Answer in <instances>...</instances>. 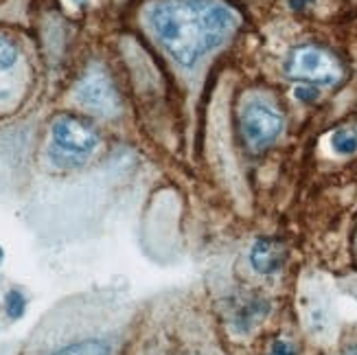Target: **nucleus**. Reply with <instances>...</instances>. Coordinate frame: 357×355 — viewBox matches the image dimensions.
Wrapping results in <instances>:
<instances>
[{"instance_id": "1", "label": "nucleus", "mask_w": 357, "mask_h": 355, "mask_svg": "<svg viewBox=\"0 0 357 355\" xmlns=\"http://www.w3.org/2000/svg\"><path fill=\"white\" fill-rule=\"evenodd\" d=\"M149 24L178 64L193 66L222 44L235 15L220 0H167L151 9Z\"/></svg>"}, {"instance_id": "2", "label": "nucleus", "mask_w": 357, "mask_h": 355, "mask_svg": "<svg viewBox=\"0 0 357 355\" xmlns=\"http://www.w3.org/2000/svg\"><path fill=\"white\" fill-rule=\"evenodd\" d=\"M287 75L294 80L329 86L340 80L342 68L331 53L318 49V46H301L287 59Z\"/></svg>"}, {"instance_id": "3", "label": "nucleus", "mask_w": 357, "mask_h": 355, "mask_svg": "<svg viewBox=\"0 0 357 355\" xmlns=\"http://www.w3.org/2000/svg\"><path fill=\"white\" fill-rule=\"evenodd\" d=\"M241 132L252 149H263L283 132V119L266 103H250L241 112Z\"/></svg>"}, {"instance_id": "4", "label": "nucleus", "mask_w": 357, "mask_h": 355, "mask_svg": "<svg viewBox=\"0 0 357 355\" xmlns=\"http://www.w3.org/2000/svg\"><path fill=\"white\" fill-rule=\"evenodd\" d=\"M53 141L55 145L75 156H86L97 147L99 136L90 126L75 116H59L53 126Z\"/></svg>"}, {"instance_id": "5", "label": "nucleus", "mask_w": 357, "mask_h": 355, "mask_svg": "<svg viewBox=\"0 0 357 355\" xmlns=\"http://www.w3.org/2000/svg\"><path fill=\"white\" fill-rule=\"evenodd\" d=\"M77 99L97 114H112L116 110V92L103 73H90L77 90Z\"/></svg>"}, {"instance_id": "6", "label": "nucleus", "mask_w": 357, "mask_h": 355, "mask_svg": "<svg viewBox=\"0 0 357 355\" xmlns=\"http://www.w3.org/2000/svg\"><path fill=\"white\" fill-rule=\"evenodd\" d=\"M285 264V248L276 239L261 237L250 250V266L259 274H274Z\"/></svg>"}, {"instance_id": "7", "label": "nucleus", "mask_w": 357, "mask_h": 355, "mask_svg": "<svg viewBox=\"0 0 357 355\" xmlns=\"http://www.w3.org/2000/svg\"><path fill=\"white\" fill-rule=\"evenodd\" d=\"M53 355H112V347L105 340H82L55 351Z\"/></svg>"}, {"instance_id": "8", "label": "nucleus", "mask_w": 357, "mask_h": 355, "mask_svg": "<svg viewBox=\"0 0 357 355\" xmlns=\"http://www.w3.org/2000/svg\"><path fill=\"white\" fill-rule=\"evenodd\" d=\"M331 147L342 153V156H349V153L357 151V130L355 128H340L333 136H331Z\"/></svg>"}, {"instance_id": "9", "label": "nucleus", "mask_w": 357, "mask_h": 355, "mask_svg": "<svg viewBox=\"0 0 357 355\" xmlns=\"http://www.w3.org/2000/svg\"><path fill=\"white\" fill-rule=\"evenodd\" d=\"M5 310H7L9 318H20L26 310V299L20 294L18 289H11L5 296Z\"/></svg>"}, {"instance_id": "10", "label": "nucleus", "mask_w": 357, "mask_h": 355, "mask_svg": "<svg viewBox=\"0 0 357 355\" xmlns=\"http://www.w3.org/2000/svg\"><path fill=\"white\" fill-rule=\"evenodd\" d=\"M15 59H18V51H15V46L9 40L0 38V68L13 66Z\"/></svg>"}, {"instance_id": "11", "label": "nucleus", "mask_w": 357, "mask_h": 355, "mask_svg": "<svg viewBox=\"0 0 357 355\" xmlns=\"http://www.w3.org/2000/svg\"><path fill=\"white\" fill-rule=\"evenodd\" d=\"M270 355H296V349H294L287 340H276L272 345Z\"/></svg>"}, {"instance_id": "12", "label": "nucleus", "mask_w": 357, "mask_h": 355, "mask_svg": "<svg viewBox=\"0 0 357 355\" xmlns=\"http://www.w3.org/2000/svg\"><path fill=\"white\" fill-rule=\"evenodd\" d=\"M296 97L303 99V101H314L318 97V92L312 90V88H296Z\"/></svg>"}, {"instance_id": "13", "label": "nucleus", "mask_w": 357, "mask_h": 355, "mask_svg": "<svg viewBox=\"0 0 357 355\" xmlns=\"http://www.w3.org/2000/svg\"><path fill=\"white\" fill-rule=\"evenodd\" d=\"M344 355H357V345H355V347H351Z\"/></svg>"}, {"instance_id": "14", "label": "nucleus", "mask_w": 357, "mask_h": 355, "mask_svg": "<svg viewBox=\"0 0 357 355\" xmlns=\"http://www.w3.org/2000/svg\"><path fill=\"white\" fill-rule=\"evenodd\" d=\"M0 261H3V248H0Z\"/></svg>"}, {"instance_id": "15", "label": "nucleus", "mask_w": 357, "mask_h": 355, "mask_svg": "<svg viewBox=\"0 0 357 355\" xmlns=\"http://www.w3.org/2000/svg\"><path fill=\"white\" fill-rule=\"evenodd\" d=\"M86 3H88V0H82V5H86Z\"/></svg>"}]
</instances>
